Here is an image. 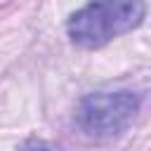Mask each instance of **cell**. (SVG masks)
<instances>
[{
  "instance_id": "obj_1",
  "label": "cell",
  "mask_w": 151,
  "mask_h": 151,
  "mask_svg": "<svg viewBox=\"0 0 151 151\" xmlns=\"http://www.w3.org/2000/svg\"><path fill=\"white\" fill-rule=\"evenodd\" d=\"M144 14V0H90L83 9L71 14L66 31L78 47L97 50L137 28Z\"/></svg>"
},
{
  "instance_id": "obj_2",
  "label": "cell",
  "mask_w": 151,
  "mask_h": 151,
  "mask_svg": "<svg viewBox=\"0 0 151 151\" xmlns=\"http://www.w3.org/2000/svg\"><path fill=\"white\" fill-rule=\"evenodd\" d=\"M139 106H142L139 94L130 90L92 92L80 101L76 120L87 137L113 139L130 127V123L139 113Z\"/></svg>"
},
{
  "instance_id": "obj_3",
  "label": "cell",
  "mask_w": 151,
  "mask_h": 151,
  "mask_svg": "<svg viewBox=\"0 0 151 151\" xmlns=\"http://www.w3.org/2000/svg\"><path fill=\"white\" fill-rule=\"evenodd\" d=\"M28 151H47L45 146H33V149H28Z\"/></svg>"
}]
</instances>
